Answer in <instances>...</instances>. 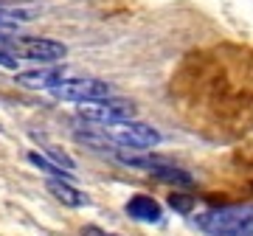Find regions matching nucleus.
Returning <instances> with one entry per match:
<instances>
[{"mask_svg": "<svg viewBox=\"0 0 253 236\" xmlns=\"http://www.w3.org/2000/svg\"><path fill=\"white\" fill-rule=\"evenodd\" d=\"M194 225L211 236H253V205H225L194 217Z\"/></svg>", "mask_w": 253, "mask_h": 236, "instance_id": "nucleus-1", "label": "nucleus"}, {"mask_svg": "<svg viewBox=\"0 0 253 236\" xmlns=\"http://www.w3.org/2000/svg\"><path fill=\"white\" fill-rule=\"evenodd\" d=\"M79 116L90 124H99V127H113V124H121V121H129L135 116V104L126 99H99V101H84L79 107Z\"/></svg>", "mask_w": 253, "mask_h": 236, "instance_id": "nucleus-2", "label": "nucleus"}, {"mask_svg": "<svg viewBox=\"0 0 253 236\" xmlns=\"http://www.w3.org/2000/svg\"><path fill=\"white\" fill-rule=\"evenodd\" d=\"M51 93L62 101L84 104V101H99L113 96V87L101 79H62L56 87H51Z\"/></svg>", "mask_w": 253, "mask_h": 236, "instance_id": "nucleus-3", "label": "nucleus"}, {"mask_svg": "<svg viewBox=\"0 0 253 236\" xmlns=\"http://www.w3.org/2000/svg\"><path fill=\"white\" fill-rule=\"evenodd\" d=\"M113 132L110 138L116 141L118 149H149L161 141V132L152 129L149 124H138V121H121V124H113Z\"/></svg>", "mask_w": 253, "mask_h": 236, "instance_id": "nucleus-4", "label": "nucleus"}, {"mask_svg": "<svg viewBox=\"0 0 253 236\" xmlns=\"http://www.w3.org/2000/svg\"><path fill=\"white\" fill-rule=\"evenodd\" d=\"M11 51L14 56L31 59V62H56L68 54V48L56 39L48 37H23V39H11Z\"/></svg>", "mask_w": 253, "mask_h": 236, "instance_id": "nucleus-5", "label": "nucleus"}, {"mask_svg": "<svg viewBox=\"0 0 253 236\" xmlns=\"http://www.w3.org/2000/svg\"><path fill=\"white\" fill-rule=\"evenodd\" d=\"M65 79L62 68H40V71H26L17 73V84L23 87H31V90H51Z\"/></svg>", "mask_w": 253, "mask_h": 236, "instance_id": "nucleus-6", "label": "nucleus"}, {"mask_svg": "<svg viewBox=\"0 0 253 236\" xmlns=\"http://www.w3.org/2000/svg\"><path fill=\"white\" fill-rule=\"evenodd\" d=\"M126 214L138 222H161V205L146 194H135L126 202Z\"/></svg>", "mask_w": 253, "mask_h": 236, "instance_id": "nucleus-7", "label": "nucleus"}, {"mask_svg": "<svg viewBox=\"0 0 253 236\" xmlns=\"http://www.w3.org/2000/svg\"><path fill=\"white\" fill-rule=\"evenodd\" d=\"M48 191H51V194H54L59 202L71 205V208H79V205H84V202H87V197H84L79 189H73L71 180H59V177H51V180H48Z\"/></svg>", "mask_w": 253, "mask_h": 236, "instance_id": "nucleus-8", "label": "nucleus"}, {"mask_svg": "<svg viewBox=\"0 0 253 236\" xmlns=\"http://www.w3.org/2000/svg\"><path fill=\"white\" fill-rule=\"evenodd\" d=\"M28 160L40 169V172H45L51 174V177H59V180H71L73 174L68 172V169H62V166H56L54 160H48V157H42V155H37V152H28Z\"/></svg>", "mask_w": 253, "mask_h": 236, "instance_id": "nucleus-9", "label": "nucleus"}, {"mask_svg": "<svg viewBox=\"0 0 253 236\" xmlns=\"http://www.w3.org/2000/svg\"><path fill=\"white\" fill-rule=\"evenodd\" d=\"M169 205H172L174 211H180V214H189V211L194 208V200L186 197V194H172V197H169Z\"/></svg>", "mask_w": 253, "mask_h": 236, "instance_id": "nucleus-10", "label": "nucleus"}, {"mask_svg": "<svg viewBox=\"0 0 253 236\" xmlns=\"http://www.w3.org/2000/svg\"><path fill=\"white\" fill-rule=\"evenodd\" d=\"M101 236H116V234H101Z\"/></svg>", "mask_w": 253, "mask_h": 236, "instance_id": "nucleus-11", "label": "nucleus"}]
</instances>
